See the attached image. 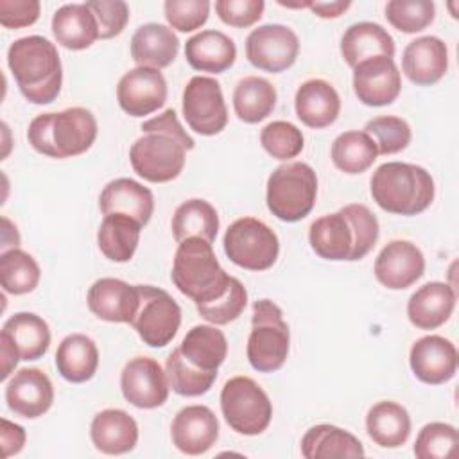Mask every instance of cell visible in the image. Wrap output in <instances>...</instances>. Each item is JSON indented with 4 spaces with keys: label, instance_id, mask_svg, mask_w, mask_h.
Wrapping results in <instances>:
<instances>
[{
    "label": "cell",
    "instance_id": "cell-1",
    "mask_svg": "<svg viewBox=\"0 0 459 459\" xmlns=\"http://www.w3.org/2000/svg\"><path fill=\"white\" fill-rule=\"evenodd\" d=\"M142 136L129 149L133 170L151 183H167L176 179L185 167L186 151H192L195 142L183 129L176 111L165 109L161 115L145 120Z\"/></svg>",
    "mask_w": 459,
    "mask_h": 459
},
{
    "label": "cell",
    "instance_id": "cell-2",
    "mask_svg": "<svg viewBox=\"0 0 459 459\" xmlns=\"http://www.w3.org/2000/svg\"><path fill=\"white\" fill-rule=\"evenodd\" d=\"M7 65L20 93L32 104H50L63 84V66L57 48L43 36H25L11 43Z\"/></svg>",
    "mask_w": 459,
    "mask_h": 459
},
{
    "label": "cell",
    "instance_id": "cell-3",
    "mask_svg": "<svg viewBox=\"0 0 459 459\" xmlns=\"http://www.w3.org/2000/svg\"><path fill=\"white\" fill-rule=\"evenodd\" d=\"M97 131L93 113L75 106L34 117L27 129V140L39 154L65 160L86 152L93 145Z\"/></svg>",
    "mask_w": 459,
    "mask_h": 459
},
{
    "label": "cell",
    "instance_id": "cell-4",
    "mask_svg": "<svg viewBox=\"0 0 459 459\" xmlns=\"http://www.w3.org/2000/svg\"><path fill=\"white\" fill-rule=\"evenodd\" d=\"M369 190L384 212L405 217L425 212L436 194L430 172L405 161L382 163L371 176Z\"/></svg>",
    "mask_w": 459,
    "mask_h": 459
},
{
    "label": "cell",
    "instance_id": "cell-5",
    "mask_svg": "<svg viewBox=\"0 0 459 459\" xmlns=\"http://www.w3.org/2000/svg\"><path fill=\"white\" fill-rule=\"evenodd\" d=\"M233 276L219 264L212 244L201 237L178 242L170 280L176 289L195 305L222 296Z\"/></svg>",
    "mask_w": 459,
    "mask_h": 459
},
{
    "label": "cell",
    "instance_id": "cell-6",
    "mask_svg": "<svg viewBox=\"0 0 459 459\" xmlns=\"http://www.w3.org/2000/svg\"><path fill=\"white\" fill-rule=\"evenodd\" d=\"M317 197V176L305 161H287L276 167L265 190L269 212L283 222H298L305 219Z\"/></svg>",
    "mask_w": 459,
    "mask_h": 459
},
{
    "label": "cell",
    "instance_id": "cell-7",
    "mask_svg": "<svg viewBox=\"0 0 459 459\" xmlns=\"http://www.w3.org/2000/svg\"><path fill=\"white\" fill-rule=\"evenodd\" d=\"M290 330L281 308L271 299L253 303L251 332L247 337V360L260 373L280 369L289 355Z\"/></svg>",
    "mask_w": 459,
    "mask_h": 459
},
{
    "label": "cell",
    "instance_id": "cell-8",
    "mask_svg": "<svg viewBox=\"0 0 459 459\" xmlns=\"http://www.w3.org/2000/svg\"><path fill=\"white\" fill-rule=\"evenodd\" d=\"M221 411L231 430L242 436L262 434L273 418L267 393L249 377H233L222 385Z\"/></svg>",
    "mask_w": 459,
    "mask_h": 459
},
{
    "label": "cell",
    "instance_id": "cell-9",
    "mask_svg": "<svg viewBox=\"0 0 459 459\" xmlns=\"http://www.w3.org/2000/svg\"><path fill=\"white\" fill-rule=\"evenodd\" d=\"M222 246L230 262L247 271H265L273 267L280 253L276 233L264 221L255 217L233 221L224 233Z\"/></svg>",
    "mask_w": 459,
    "mask_h": 459
},
{
    "label": "cell",
    "instance_id": "cell-10",
    "mask_svg": "<svg viewBox=\"0 0 459 459\" xmlns=\"http://www.w3.org/2000/svg\"><path fill=\"white\" fill-rule=\"evenodd\" d=\"M140 305L131 321L138 337L151 348L167 346L181 325V308L178 301L163 289L138 285Z\"/></svg>",
    "mask_w": 459,
    "mask_h": 459
},
{
    "label": "cell",
    "instance_id": "cell-11",
    "mask_svg": "<svg viewBox=\"0 0 459 459\" xmlns=\"http://www.w3.org/2000/svg\"><path fill=\"white\" fill-rule=\"evenodd\" d=\"M183 117L197 134H219L228 124V108L219 81L194 75L183 90Z\"/></svg>",
    "mask_w": 459,
    "mask_h": 459
},
{
    "label": "cell",
    "instance_id": "cell-12",
    "mask_svg": "<svg viewBox=\"0 0 459 459\" xmlns=\"http://www.w3.org/2000/svg\"><path fill=\"white\" fill-rule=\"evenodd\" d=\"M299 54L296 32L281 23H265L249 32L246 38L247 61L264 72L280 74L290 68Z\"/></svg>",
    "mask_w": 459,
    "mask_h": 459
},
{
    "label": "cell",
    "instance_id": "cell-13",
    "mask_svg": "<svg viewBox=\"0 0 459 459\" xmlns=\"http://www.w3.org/2000/svg\"><path fill=\"white\" fill-rule=\"evenodd\" d=\"M117 100L129 117L151 115L167 100V81L158 68H131L117 84Z\"/></svg>",
    "mask_w": 459,
    "mask_h": 459
},
{
    "label": "cell",
    "instance_id": "cell-14",
    "mask_svg": "<svg viewBox=\"0 0 459 459\" xmlns=\"http://www.w3.org/2000/svg\"><path fill=\"white\" fill-rule=\"evenodd\" d=\"M120 389L131 405L138 409H156L167 402L170 385L158 360L134 357L126 362L120 373Z\"/></svg>",
    "mask_w": 459,
    "mask_h": 459
},
{
    "label": "cell",
    "instance_id": "cell-15",
    "mask_svg": "<svg viewBox=\"0 0 459 459\" xmlns=\"http://www.w3.org/2000/svg\"><path fill=\"white\" fill-rule=\"evenodd\" d=\"M353 91L373 108L394 102L402 91V75L393 57L375 56L353 66Z\"/></svg>",
    "mask_w": 459,
    "mask_h": 459
},
{
    "label": "cell",
    "instance_id": "cell-16",
    "mask_svg": "<svg viewBox=\"0 0 459 459\" xmlns=\"http://www.w3.org/2000/svg\"><path fill=\"white\" fill-rule=\"evenodd\" d=\"M425 271V256L411 240L387 242L375 260V278L391 290H403L416 283Z\"/></svg>",
    "mask_w": 459,
    "mask_h": 459
},
{
    "label": "cell",
    "instance_id": "cell-17",
    "mask_svg": "<svg viewBox=\"0 0 459 459\" xmlns=\"http://www.w3.org/2000/svg\"><path fill=\"white\" fill-rule=\"evenodd\" d=\"M5 402L16 416L39 418L54 403V385L41 369L22 368L5 385Z\"/></svg>",
    "mask_w": 459,
    "mask_h": 459
},
{
    "label": "cell",
    "instance_id": "cell-18",
    "mask_svg": "<svg viewBox=\"0 0 459 459\" xmlns=\"http://www.w3.org/2000/svg\"><path fill=\"white\" fill-rule=\"evenodd\" d=\"M409 364L418 380L429 385H441L457 371L455 344L441 335L420 337L409 353Z\"/></svg>",
    "mask_w": 459,
    "mask_h": 459
},
{
    "label": "cell",
    "instance_id": "cell-19",
    "mask_svg": "<svg viewBox=\"0 0 459 459\" xmlns=\"http://www.w3.org/2000/svg\"><path fill=\"white\" fill-rule=\"evenodd\" d=\"M174 446L186 455L206 454L219 437V421L206 405H186L172 420Z\"/></svg>",
    "mask_w": 459,
    "mask_h": 459
},
{
    "label": "cell",
    "instance_id": "cell-20",
    "mask_svg": "<svg viewBox=\"0 0 459 459\" xmlns=\"http://www.w3.org/2000/svg\"><path fill=\"white\" fill-rule=\"evenodd\" d=\"M86 301L91 314L99 319L131 325L140 305V290L138 285L118 278H100L88 289Z\"/></svg>",
    "mask_w": 459,
    "mask_h": 459
},
{
    "label": "cell",
    "instance_id": "cell-21",
    "mask_svg": "<svg viewBox=\"0 0 459 459\" xmlns=\"http://www.w3.org/2000/svg\"><path fill=\"white\" fill-rule=\"evenodd\" d=\"M405 77L418 86H432L448 70L446 43L436 36H421L407 43L402 54Z\"/></svg>",
    "mask_w": 459,
    "mask_h": 459
},
{
    "label": "cell",
    "instance_id": "cell-22",
    "mask_svg": "<svg viewBox=\"0 0 459 459\" xmlns=\"http://www.w3.org/2000/svg\"><path fill=\"white\" fill-rule=\"evenodd\" d=\"M296 117L312 129L332 126L341 113V97L325 79H308L299 84L294 97Z\"/></svg>",
    "mask_w": 459,
    "mask_h": 459
},
{
    "label": "cell",
    "instance_id": "cell-23",
    "mask_svg": "<svg viewBox=\"0 0 459 459\" xmlns=\"http://www.w3.org/2000/svg\"><path fill=\"white\" fill-rule=\"evenodd\" d=\"M99 208L102 215L124 213L145 226L154 212V195L147 186L131 178H117L102 188Z\"/></svg>",
    "mask_w": 459,
    "mask_h": 459
},
{
    "label": "cell",
    "instance_id": "cell-24",
    "mask_svg": "<svg viewBox=\"0 0 459 459\" xmlns=\"http://www.w3.org/2000/svg\"><path fill=\"white\" fill-rule=\"evenodd\" d=\"M455 299V290L448 283L429 281L411 294L407 317L420 330H436L450 319Z\"/></svg>",
    "mask_w": 459,
    "mask_h": 459
},
{
    "label": "cell",
    "instance_id": "cell-25",
    "mask_svg": "<svg viewBox=\"0 0 459 459\" xmlns=\"http://www.w3.org/2000/svg\"><path fill=\"white\" fill-rule=\"evenodd\" d=\"M90 437L99 452L122 455L136 446L138 425L134 418L122 409H104L93 416Z\"/></svg>",
    "mask_w": 459,
    "mask_h": 459
},
{
    "label": "cell",
    "instance_id": "cell-26",
    "mask_svg": "<svg viewBox=\"0 0 459 459\" xmlns=\"http://www.w3.org/2000/svg\"><path fill=\"white\" fill-rule=\"evenodd\" d=\"M308 242L314 253L325 260L351 262L355 233L348 217L339 210L335 213L323 215L310 224Z\"/></svg>",
    "mask_w": 459,
    "mask_h": 459
},
{
    "label": "cell",
    "instance_id": "cell-27",
    "mask_svg": "<svg viewBox=\"0 0 459 459\" xmlns=\"http://www.w3.org/2000/svg\"><path fill=\"white\" fill-rule=\"evenodd\" d=\"M185 57L197 72L222 74L233 66L237 59V47L228 34L206 29L186 39Z\"/></svg>",
    "mask_w": 459,
    "mask_h": 459
},
{
    "label": "cell",
    "instance_id": "cell-28",
    "mask_svg": "<svg viewBox=\"0 0 459 459\" xmlns=\"http://www.w3.org/2000/svg\"><path fill=\"white\" fill-rule=\"evenodd\" d=\"M179 52L176 32L163 23H143L131 38V57L136 66L165 68Z\"/></svg>",
    "mask_w": 459,
    "mask_h": 459
},
{
    "label": "cell",
    "instance_id": "cell-29",
    "mask_svg": "<svg viewBox=\"0 0 459 459\" xmlns=\"http://www.w3.org/2000/svg\"><path fill=\"white\" fill-rule=\"evenodd\" d=\"M52 34L68 50H84L99 36V23L88 4H65L52 16Z\"/></svg>",
    "mask_w": 459,
    "mask_h": 459
},
{
    "label": "cell",
    "instance_id": "cell-30",
    "mask_svg": "<svg viewBox=\"0 0 459 459\" xmlns=\"http://www.w3.org/2000/svg\"><path fill=\"white\" fill-rule=\"evenodd\" d=\"M341 54L348 66L375 56H394V39L380 23L357 22L350 25L341 38Z\"/></svg>",
    "mask_w": 459,
    "mask_h": 459
},
{
    "label": "cell",
    "instance_id": "cell-31",
    "mask_svg": "<svg viewBox=\"0 0 459 459\" xmlns=\"http://www.w3.org/2000/svg\"><path fill=\"white\" fill-rule=\"evenodd\" d=\"M56 368L57 373L72 384H82L93 378L99 368L95 341L84 333L66 335L57 346Z\"/></svg>",
    "mask_w": 459,
    "mask_h": 459
},
{
    "label": "cell",
    "instance_id": "cell-32",
    "mask_svg": "<svg viewBox=\"0 0 459 459\" xmlns=\"http://www.w3.org/2000/svg\"><path fill=\"white\" fill-rule=\"evenodd\" d=\"M366 430L378 446L398 448L411 436V416L407 409L396 402H377L366 414Z\"/></svg>",
    "mask_w": 459,
    "mask_h": 459
},
{
    "label": "cell",
    "instance_id": "cell-33",
    "mask_svg": "<svg viewBox=\"0 0 459 459\" xmlns=\"http://www.w3.org/2000/svg\"><path fill=\"white\" fill-rule=\"evenodd\" d=\"M364 446L351 432L319 423L310 427L301 437V455L305 459H328V457H362Z\"/></svg>",
    "mask_w": 459,
    "mask_h": 459
},
{
    "label": "cell",
    "instance_id": "cell-34",
    "mask_svg": "<svg viewBox=\"0 0 459 459\" xmlns=\"http://www.w3.org/2000/svg\"><path fill=\"white\" fill-rule=\"evenodd\" d=\"M142 224L124 213L104 215L99 231L97 244L100 253L117 264L129 262L138 247Z\"/></svg>",
    "mask_w": 459,
    "mask_h": 459
},
{
    "label": "cell",
    "instance_id": "cell-35",
    "mask_svg": "<svg viewBox=\"0 0 459 459\" xmlns=\"http://www.w3.org/2000/svg\"><path fill=\"white\" fill-rule=\"evenodd\" d=\"M178 348L186 362L204 371H217L228 355L226 335L215 325L192 326Z\"/></svg>",
    "mask_w": 459,
    "mask_h": 459
},
{
    "label": "cell",
    "instance_id": "cell-36",
    "mask_svg": "<svg viewBox=\"0 0 459 459\" xmlns=\"http://www.w3.org/2000/svg\"><path fill=\"white\" fill-rule=\"evenodd\" d=\"M276 100V88L265 77H242L233 90L235 115L246 124H258L267 118L273 113Z\"/></svg>",
    "mask_w": 459,
    "mask_h": 459
},
{
    "label": "cell",
    "instance_id": "cell-37",
    "mask_svg": "<svg viewBox=\"0 0 459 459\" xmlns=\"http://www.w3.org/2000/svg\"><path fill=\"white\" fill-rule=\"evenodd\" d=\"M2 332L9 335L20 359L27 362L41 359L50 346V328L47 321L34 312H16L4 323Z\"/></svg>",
    "mask_w": 459,
    "mask_h": 459
},
{
    "label": "cell",
    "instance_id": "cell-38",
    "mask_svg": "<svg viewBox=\"0 0 459 459\" xmlns=\"http://www.w3.org/2000/svg\"><path fill=\"white\" fill-rule=\"evenodd\" d=\"M170 230L176 242L188 237H201L213 244L219 231V213L204 199H188L176 208Z\"/></svg>",
    "mask_w": 459,
    "mask_h": 459
},
{
    "label": "cell",
    "instance_id": "cell-39",
    "mask_svg": "<svg viewBox=\"0 0 459 459\" xmlns=\"http://www.w3.org/2000/svg\"><path fill=\"white\" fill-rule=\"evenodd\" d=\"M330 156L333 165L344 174H362L375 163L378 151L368 133L346 131L333 140Z\"/></svg>",
    "mask_w": 459,
    "mask_h": 459
},
{
    "label": "cell",
    "instance_id": "cell-40",
    "mask_svg": "<svg viewBox=\"0 0 459 459\" xmlns=\"http://www.w3.org/2000/svg\"><path fill=\"white\" fill-rule=\"evenodd\" d=\"M39 265L27 251L11 247L0 255V283L4 292L22 296L32 292L39 283Z\"/></svg>",
    "mask_w": 459,
    "mask_h": 459
},
{
    "label": "cell",
    "instance_id": "cell-41",
    "mask_svg": "<svg viewBox=\"0 0 459 459\" xmlns=\"http://www.w3.org/2000/svg\"><path fill=\"white\" fill-rule=\"evenodd\" d=\"M170 389L179 396H201L208 393L217 378V371H204L185 360L179 348H174L165 362Z\"/></svg>",
    "mask_w": 459,
    "mask_h": 459
},
{
    "label": "cell",
    "instance_id": "cell-42",
    "mask_svg": "<svg viewBox=\"0 0 459 459\" xmlns=\"http://www.w3.org/2000/svg\"><path fill=\"white\" fill-rule=\"evenodd\" d=\"M364 133L373 138V142L377 143V151L382 156L403 151L412 138V131L407 120L394 115H382L368 120L364 126Z\"/></svg>",
    "mask_w": 459,
    "mask_h": 459
},
{
    "label": "cell",
    "instance_id": "cell-43",
    "mask_svg": "<svg viewBox=\"0 0 459 459\" xmlns=\"http://www.w3.org/2000/svg\"><path fill=\"white\" fill-rule=\"evenodd\" d=\"M385 18L396 30L414 34L434 22L436 5L430 0H391L385 4Z\"/></svg>",
    "mask_w": 459,
    "mask_h": 459
},
{
    "label": "cell",
    "instance_id": "cell-44",
    "mask_svg": "<svg viewBox=\"0 0 459 459\" xmlns=\"http://www.w3.org/2000/svg\"><path fill=\"white\" fill-rule=\"evenodd\" d=\"M246 305H247V290L242 285V281L233 276L222 296L208 303H199L195 305V308L204 321L215 326H221L235 321L244 312Z\"/></svg>",
    "mask_w": 459,
    "mask_h": 459
},
{
    "label": "cell",
    "instance_id": "cell-45",
    "mask_svg": "<svg viewBox=\"0 0 459 459\" xmlns=\"http://www.w3.org/2000/svg\"><path fill=\"white\" fill-rule=\"evenodd\" d=\"M457 446V430L450 423H427L416 436L414 455L418 459H446L452 457Z\"/></svg>",
    "mask_w": 459,
    "mask_h": 459
},
{
    "label": "cell",
    "instance_id": "cell-46",
    "mask_svg": "<svg viewBox=\"0 0 459 459\" xmlns=\"http://www.w3.org/2000/svg\"><path fill=\"white\" fill-rule=\"evenodd\" d=\"M260 143L274 160H290L303 151L305 140L301 129L294 124L274 120L262 129Z\"/></svg>",
    "mask_w": 459,
    "mask_h": 459
},
{
    "label": "cell",
    "instance_id": "cell-47",
    "mask_svg": "<svg viewBox=\"0 0 459 459\" xmlns=\"http://www.w3.org/2000/svg\"><path fill=\"white\" fill-rule=\"evenodd\" d=\"M341 212L348 217L355 233V247L351 253V262H357L364 258L377 244L378 233H380L378 219L366 204H360V203L346 204L341 208Z\"/></svg>",
    "mask_w": 459,
    "mask_h": 459
},
{
    "label": "cell",
    "instance_id": "cell-48",
    "mask_svg": "<svg viewBox=\"0 0 459 459\" xmlns=\"http://www.w3.org/2000/svg\"><path fill=\"white\" fill-rule=\"evenodd\" d=\"M169 25L179 32H192L203 27L210 16L208 0H167L163 4Z\"/></svg>",
    "mask_w": 459,
    "mask_h": 459
},
{
    "label": "cell",
    "instance_id": "cell-49",
    "mask_svg": "<svg viewBox=\"0 0 459 459\" xmlns=\"http://www.w3.org/2000/svg\"><path fill=\"white\" fill-rule=\"evenodd\" d=\"M99 23L100 39H111L124 32L129 22V5L122 0H91L86 2Z\"/></svg>",
    "mask_w": 459,
    "mask_h": 459
},
{
    "label": "cell",
    "instance_id": "cell-50",
    "mask_svg": "<svg viewBox=\"0 0 459 459\" xmlns=\"http://www.w3.org/2000/svg\"><path fill=\"white\" fill-rule=\"evenodd\" d=\"M265 4L262 0H217L215 13L222 23L230 27L246 29L255 25L264 14Z\"/></svg>",
    "mask_w": 459,
    "mask_h": 459
},
{
    "label": "cell",
    "instance_id": "cell-51",
    "mask_svg": "<svg viewBox=\"0 0 459 459\" xmlns=\"http://www.w3.org/2000/svg\"><path fill=\"white\" fill-rule=\"evenodd\" d=\"M41 4L38 0H0V23L5 29H22L38 22Z\"/></svg>",
    "mask_w": 459,
    "mask_h": 459
},
{
    "label": "cell",
    "instance_id": "cell-52",
    "mask_svg": "<svg viewBox=\"0 0 459 459\" xmlns=\"http://www.w3.org/2000/svg\"><path fill=\"white\" fill-rule=\"evenodd\" d=\"M27 434L22 425H16L5 418H2V429H0V441L4 448V457H11L22 452L25 445Z\"/></svg>",
    "mask_w": 459,
    "mask_h": 459
},
{
    "label": "cell",
    "instance_id": "cell-53",
    "mask_svg": "<svg viewBox=\"0 0 459 459\" xmlns=\"http://www.w3.org/2000/svg\"><path fill=\"white\" fill-rule=\"evenodd\" d=\"M0 357H2V375H0V378L7 380L9 375L14 371L18 360H22V359H20V353H18L16 346L13 344L9 335H5L4 332H0Z\"/></svg>",
    "mask_w": 459,
    "mask_h": 459
},
{
    "label": "cell",
    "instance_id": "cell-54",
    "mask_svg": "<svg viewBox=\"0 0 459 459\" xmlns=\"http://www.w3.org/2000/svg\"><path fill=\"white\" fill-rule=\"evenodd\" d=\"M351 7V2L337 0V2H310L308 9L319 18H339Z\"/></svg>",
    "mask_w": 459,
    "mask_h": 459
}]
</instances>
